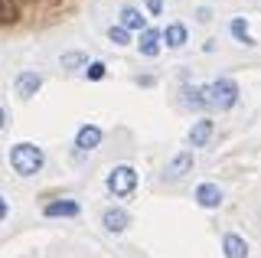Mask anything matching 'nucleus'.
Masks as SVG:
<instances>
[{"label": "nucleus", "instance_id": "nucleus-1", "mask_svg": "<svg viewBox=\"0 0 261 258\" xmlns=\"http://www.w3.org/2000/svg\"><path fill=\"white\" fill-rule=\"evenodd\" d=\"M79 0H0V30H43L65 23Z\"/></svg>", "mask_w": 261, "mask_h": 258}, {"label": "nucleus", "instance_id": "nucleus-17", "mask_svg": "<svg viewBox=\"0 0 261 258\" xmlns=\"http://www.w3.org/2000/svg\"><path fill=\"white\" fill-rule=\"evenodd\" d=\"M92 62H88L85 53H65L62 56V69H88Z\"/></svg>", "mask_w": 261, "mask_h": 258}, {"label": "nucleus", "instance_id": "nucleus-10", "mask_svg": "<svg viewBox=\"0 0 261 258\" xmlns=\"http://www.w3.org/2000/svg\"><path fill=\"white\" fill-rule=\"evenodd\" d=\"M196 203H199L202 209L222 206V190H219L216 183H199V187H196Z\"/></svg>", "mask_w": 261, "mask_h": 258}, {"label": "nucleus", "instance_id": "nucleus-8", "mask_svg": "<svg viewBox=\"0 0 261 258\" xmlns=\"http://www.w3.org/2000/svg\"><path fill=\"white\" fill-rule=\"evenodd\" d=\"M39 88H43V75L39 72H20L16 75V95L20 98H33Z\"/></svg>", "mask_w": 261, "mask_h": 258}, {"label": "nucleus", "instance_id": "nucleus-5", "mask_svg": "<svg viewBox=\"0 0 261 258\" xmlns=\"http://www.w3.org/2000/svg\"><path fill=\"white\" fill-rule=\"evenodd\" d=\"M190 170H193V150H179V154L167 164L163 176H167V180H179V176H186Z\"/></svg>", "mask_w": 261, "mask_h": 258}, {"label": "nucleus", "instance_id": "nucleus-16", "mask_svg": "<svg viewBox=\"0 0 261 258\" xmlns=\"http://www.w3.org/2000/svg\"><path fill=\"white\" fill-rule=\"evenodd\" d=\"M228 30H232V36L239 39V43H245V46H255V39H251V33H248V23H245V17H235Z\"/></svg>", "mask_w": 261, "mask_h": 258}, {"label": "nucleus", "instance_id": "nucleus-13", "mask_svg": "<svg viewBox=\"0 0 261 258\" xmlns=\"http://www.w3.org/2000/svg\"><path fill=\"white\" fill-rule=\"evenodd\" d=\"M209 138H212V121H209V118H199V121L190 127V144H193V147H202Z\"/></svg>", "mask_w": 261, "mask_h": 258}, {"label": "nucleus", "instance_id": "nucleus-12", "mask_svg": "<svg viewBox=\"0 0 261 258\" xmlns=\"http://www.w3.org/2000/svg\"><path fill=\"white\" fill-rule=\"evenodd\" d=\"M222 252H225V258H248V242L242 236H235V232H228L222 239Z\"/></svg>", "mask_w": 261, "mask_h": 258}, {"label": "nucleus", "instance_id": "nucleus-7", "mask_svg": "<svg viewBox=\"0 0 261 258\" xmlns=\"http://www.w3.org/2000/svg\"><path fill=\"white\" fill-rule=\"evenodd\" d=\"M101 225L108 232H114V236H121V232L130 225V216L124 213V209H118V206H111V209H105V216H101Z\"/></svg>", "mask_w": 261, "mask_h": 258}, {"label": "nucleus", "instance_id": "nucleus-3", "mask_svg": "<svg viewBox=\"0 0 261 258\" xmlns=\"http://www.w3.org/2000/svg\"><path fill=\"white\" fill-rule=\"evenodd\" d=\"M202 95H206V105L209 108H232L235 101H239V85H235V79H216V82L202 85Z\"/></svg>", "mask_w": 261, "mask_h": 258}, {"label": "nucleus", "instance_id": "nucleus-4", "mask_svg": "<svg viewBox=\"0 0 261 258\" xmlns=\"http://www.w3.org/2000/svg\"><path fill=\"white\" fill-rule=\"evenodd\" d=\"M137 190V170L127 164H118L111 167L108 173V193H114V196H130V193Z\"/></svg>", "mask_w": 261, "mask_h": 258}, {"label": "nucleus", "instance_id": "nucleus-21", "mask_svg": "<svg viewBox=\"0 0 261 258\" xmlns=\"http://www.w3.org/2000/svg\"><path fill=\"white\" fill-rule=\"evenodd\" d=\"M147 10H150V13H160L163 10V0H147Z\"/></svg>", "mask_w": 261, "mask_h": 258}, {"label": "nucleus", "instance_id": "nucleus-15", "mask_svg": "<svg viewBox=\"0 0 261 258\" xmlns=\"http://www.w3.org/2000/svg\"><path fill=\"white\" fill-rule=\"evenodd\" d=\"M163 43H167L170 49H179V46H186V27H183V23H170V27L163 30Z\"/></svg>", "mask_w": 261, "mask_h": 258}, {"label": "nucleus", "instance_id": "nucleus-6", "mask_svg": "<svg viewBox=\"0 0 261 258\" xmlns=\"http://www.w3.org/2000/svg\"><path fill=\"white\" fill-rule=\"evenodd\" d=\"M160 39H163V30H153L147 27L141 36H137V49H141V56H147V59H153V56L160 53Z\"/></svg>", "mask_w": 261, "mask_h": 258}, {"label": "nucleus", "instance_id": "nucleus-14", "mask_svg": "<svg viewBox=\"0 0 261 258\" xmlns=\"http://www.w3.org/2000/svg\"><path fill=\"white\" fill-rule=\"evenodd\" d=\"M121 27L124 30H147V20H144V13L137 10V7H124V10H121Z\"/></svg>", "mask_w": 261, "mask_h": 258}, {"label": "nucleus", "instance_id": "nucleus-9", "mask_svg": "<svg viewBox=\"0 0 261 258\" xmlns=\"http://www.w3.org/2000/svg\"><path fill=\"white\" fill-rule=\"evenodd\" d=\"M82 206L75 203V199H53V203L43 206V216L46 219H59V216H79Z\"/></svg>", "mask_w": 261, "mask_h": 258}, {"label": "nucleus", "instance_id": "nucleus-2", "mask_svg": "<svg viewBox=\"0 0 261 258\" xmlns=\"http://www.w3.org/2000/svg\"><path fill=\"white\" fill-rule=\"evenodd\" d=\"M46 157H43V147H36V144L30 141H20L10 147V167L20 176H36L39 170H43Z\"/></svg>", "mask_w": 261, "mask_h": 258}, {"label": "nucleus", "instance_id": "nucleus-20", "mask_svg": "<svg viewBox=\"0 0 261 258\" xmlns=\"http://www.w3.org/2000/svg\"><path fill=\"white\" fill-rule=\"evenodd\" d=\"M7 216H10V203H7V199H4V196H0V222H4V219H7Z\"/></svg>", "mask_w": 261, "mask_h": 258}, {"label": "nucleus", "instance_id": "nucleus-22", "mask_svg": "<svg viewBox=\"0 0 261 258\" xmlns=\"http://www.w3.org/2000/svg\"><path fill=\"white\" fill-rule=\"evenodd\" d=\"M4 121H7V115H4V108H0V127H4Z\"/></svg>", "mask_w": 261, "mask_h": 258}, {"label": "nucleus", "instance_id": "nucleus-19", "mask_svg": "<svg viewBox=\"0 0 261 258\" xmlns=\"http://www.w3.org/2000/svg\"><path fill=\"white\" fill-rule=\"evenodd\" d=\"M85 75L92 79V82H98V79H105V62H92V66L85 69Z\"/></svg>", "mask_w": 261, "mask_h": 258}, {"label": "nucleus", "instance_id": "nucleus-18", "mask_svg": "<svg viewBox=\"0 0 261 258\" xmlns=\"http://www.w3.org/2000/svg\"><path fill=\"white\" fill-rule=\"evenodd\" d=\"M108 39H111V43H114V46H127V43H130V36H127V30H124V27H121V23H118V27H111V30H108Z\"/></svg>", "mask_w": 261, "mask_h": 258}, {"label": "nucleus", "instance_id": "nucleus-11", "mask_svg": "<svg viewBox=\"0 0 261 258\" xmlns=\"http://www.w3.org/2000/svg\"><path fill=\"white\" fill-rule=\"evenodd\" d=\"M98 144H101V127H95V124H85L75 134V147L79 150H95Z\"/></svg>", "mask_w": 261, "mask_h": 258}]
</instances>
